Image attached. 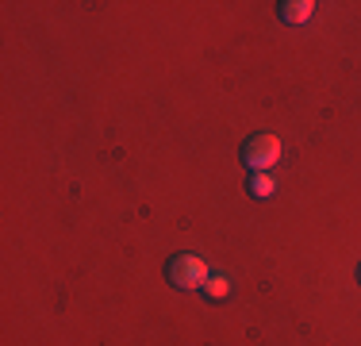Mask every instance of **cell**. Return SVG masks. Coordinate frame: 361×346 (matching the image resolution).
<instances>
[{"instance_id":"6da1fadb","label":"cell","mask_w":361,"mask_h":346,"mask_svg":"<svg viewBox=\"0 0 361 346\" xmlns=\"http://www.w3.org/2000/svg\"><path fill=\"white\" fill-rule=\"evenodd\" d=\"M208 266H204V258L196 254H173L166 262V281L173 285L180 292H192V289H204V281H208Z\"/></svg>"},{"instance_id":"7a4b0ae2","label":"cell","mask_w":361,"mask_h":346,"mask_svg":"<svg viewBox=\"0 0 361 346\" xmlns=\"http://www.w3.org/2000/svg\"><path fill=\"white\" fill-rule=\"evenodd\" d=\"M277 162H281V138L277 135L262 131V135H254L243 143V166L250 173H269Z\"/></svg>"},{"instance_id":"3957f363","label":"cell","mask_w":361,"mask_h":346,"mask_svg":"<svg viewBox=\"0 0 361 346\" xmlns=\"http://www.w3.org/2000/svg\"><path fill=\"white\" fill-rule=\"evenodd\" d=\"M315 12V0H281L277 4V16L285 23H292V28H300V23H307Z\"/></svg>"},{"instance_id":"277c9868","label":"cell","mask_w":361,"mask_h":346,"mask_svg":"<svg viewBox=\"0 0 361 346\" xmlns=\"http://www.w3.org/2000/svg\"><path fill=\"white\" fill-rule=\"evenodd\" d=\"M246 193H250L254 201H273V193H277V181H273V173H250V181H246Z\"/></svg>"},{"instance_id":"5b68a950","label":"cell","mask_w":361,"mask_h":346,"mask_svg":"<svg viewBox=\"0 0 361 346\" xmlns=\"http://www.w3.org/2000/svg\"><path fill=\"white\" fill-rule=\"evenodd\" d=\"M200 292H204L208 300H223V297L231 292V281H227L223 273H212L208 281H204V289H200Z\"/></svg>"},{"instance_id":"8992f818","label":"cell","mask_w":361,"mask_h":346,"mask_svg":"<svg viewBox=\"0 0 361 346\" xmlns=\"http://www.w3.org/2000/svg\"><path fill=\"white\" fill-rule=\"evenodd\" d=\"M357 281H361V270H357Z\"/></svg>"}]
</instances>
